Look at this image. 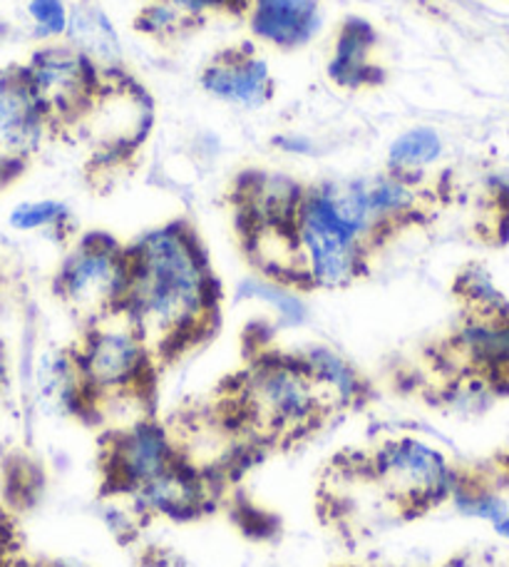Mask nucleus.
Listing matches in <instances>:
<instances>
[{"label": "nucleus", "instance_id": "aec40b11", "mask_svg": "<svg viewBox=\"0 0 509 567\" xmlns=\"http://www.w3.org/2000/svg\"><path fill=\"white\" fill-rule=\"evenodd\" d=\"M237 301L243 303H259L267 309L277 327L281 329H299L309 323L311 309L309 301L303 297V289L297 284L263 277V275H249L237 284Z\"/></svg>", "mask_w": 509, "mask_h": 567}, {"label": "nucleus", "instance_id": "5701e85b", "mask_svg": "<svg viewBox=\"0 0 509 567\" xmlns=\"http://www.w3.org/2000/svg\"><path fill=\"white\" fill-rule=\"evenodd\" d=\"M457 293L470 307L472 313H482V317H492V313H507L505 297L492 284L490 275L477 267H470L457 279Z\"/></svg>", "mask_w": 509, "mask_h": 567}, {"label": "nucleus", "instance_id": "0eeeda50", "mask_svg": "<svg viewBox=\"0 0 509 567\" xmlns=\"http://www.w3.org/2000/svg\"><path fill=\"white\" fill-rule=\"evenodd\" d=\"M155 125V105L129 73L105 75L93 105L73 130L85 137L100 167L137 155Z\"/></svg>", "mask_w": 509, "mask_h": 567}, {"label": "nucleus", "instance_id": "a211bd4d", "mask_svg": "<svg viewBox=\"0 0 509 567\" xmlns=\"http://www.w3.org/2000/svg\"><path fill=\"white\" fill-rule=\"evenodd\" d=\"M65 43L70 48H75L80 55H85L100 73H127L122 40L115 25H112L110 16L95 3V0H77L75 6H70Z\"/></svg>", "mask_w": 509, "mask_h": 567}, {"label": "nucleus", "instance_id": "4be33fe9", "mask_svg": "<svg viewBox=\"0 0 509 567\" xmlns=\"http://www.w3.org/2000/svg\"><path fill=\"white\" fill-rule=\"evenodd\" d=\"M8 227L18 235H73V209L63 199H25L8 212Z\"/></svg>", "mask_w": 509, "mask_h": 567}, {"label": "nucleus", "instance_id": "f03ea898", "mask_svg": "<svg viewBox=\"0 0 509 567\" xmlns=\"http://www.w3.org/2000/svg\"><path fill=\"white\" fill-rule=\"evenodd\" d=\"M297 353H259L233 383L231 421L249 443H283L329 416Z\"/></svg>", "mask_w": 509, "mask_h": 567}, {"label": "nucleus", "instance_id": "2f4dec72", "mask_svg": "<svg viewBox=\"0 0 509 567\" xmlns=\"http://www.w3.org/2000/svg\"><path fill=\"white\" fill-rule=\"evenodd\" d=\"M8 386V369H6V363L0 361V391H3Z\"/></svg>", "mask_w": 509, "mask_h": 567}, {"label": "nucleus", "instance_id": "4468645a", "mask_svg": "<svg viewBox=\"0 0 509 567\" xmlns=\"http://www.w3.org/2000/svg\"><path fill=\"white\" fill-rule=\"evenodd\" d=\"M303 189L305 185L287 175H271V172L243 175L233 195L241 235L267 227L291 229Z\"/></svg>", "mask_w": 509, "mask_h": 567}, {"label": "nucleus", "instance_id": "dca6fc26", "mask_svg": "<svg viewBox=\"0 0 509 567\" xmlns=\"http://www.w3.org/2000/svg\"><path fill=\"white\" fill-rule=\"evenodd\" d=\"M297 359L331 413L359 406L368 393V383L359 367L329 343H309L297 351Z\"/></svg>", "mask_w": 509, "mask_h": 567}, {"label": "nucleus", "instance_id": "393cba45", "mask_svg": "<svg viewBox=\"0 0 509 567\" xmlns=\"http://www.w3.org/2000/svg\"><path fill=\"white\" fill-rule=\"evenodd\" d=\"M195 25L197 23H191L187 16H181L177 8H172L169 3H165V0H155V3L142 8V13L137 16L139 33H145L149 38H157V40L179 38Z\"/></svg>", "mask_w": 509, "mask_h": 567}, {"label": "nucleus", "instance_id": "cd10ccee", "mask_svg": "<svg viewBox=\"0 0 509 567\" xmlns=\"http://www.w3.org/2000/svg\"><path fill=\"white\" fill-rule=\"evenodd\" d=\"M271 145L291 157H313L315 152H319L315 140L301 133H281L271 140Z\"/></svg>", "mask_w": 509, "mask_h": 567}, {"label": "nucleus", "instance_id": "f8f14e48", "mask_svg": "<svg viewBox=\"0 0 509 567\" xmlns=\"http://www.w3.org/2000/svg\"><path fill=\"white\" fill-rule=\"evenodd\" d=\"M325 78L349 93H363L383 83L385 70L378 60V33L373 23L359 16L343 20L333 38Z\"/></svg>", "mask_w": 509, "mask_h": 567}, {"label": "nucleus", "instance_id": "9b49d317", "mask_svg": "<svg viewBox=\"0 0 509 567\" xmlns=\"http://www.w3.org/2000/svg\"><path fill=\"white\" fill-rule=\"evenodd\" d=\"M50 137H55V127L23 68L0 70V150L30 162Z\"/></svg>", "mask_w": 509, "mask_h": 567}, {"label": "nucleus", "instance_id": "c85d7f7f", "mask_svg": "<svg viewBox=\"0 0 509 567\" xmlns=\"http://www.w3.org/2000/svg\"><path fill=\"white\" fill-rule=\"evenodd\" d=\"M30 162L18 157V155H10V152L0 150V192H3L6 187L13 185V182L20 179V175L28 169Z\"/></svg>", "mask_w": 509, "mask_h": 567}, {"label": "nucleus", "instance_id": "412c9836", "mask_svg": "<svg viewBox=\"0 0 509 567\" xmlns=\"http://www.w3.org/2000/svg\"><path fill=\"white\" fill-rule=\"evenodd\" d=\"M443 137L435 127H407L393 137L388 155H385V169L401 177L423 179L425 172L443 157Z\"/></svg>", "mask_w": 509, "mask_h": 567}, {"label": "nucleus", "instance_id": "a878e982", "mask_svg": "<svg viewBox=\"0 0 509 567\" xmlns=\"http://www.w3.org/2000/svg\"><path fill=\"white\" fill-rule=\"evenodd\" d=\"M450 503L463 515H470V518L487 520V523H497L509 513L505 501L497 498L492 491L477 488V485H467L465 481L457 483V488L450 495Z\"/></svg>", "mask_w": 509, "mask_h": 567}, {"label": "nucleus", "instance_id": "2eb2a0df", "mask_svg": "<svg viewBox=\"0 0 509 567\" xmlns=\"http://www.w3.org/2000/svg\"><path fill=\"white\" fill-rule=\"evenodd\" d=\"M253 40L277 50H301L323 28V0H249L247 16Z\"/></svg>", "mask_w": 509, "mask_h": 567}, {"label": "nucleus", "instance_id": "20e7f679", "mask_svg": "<svg viewBox=\"0 0 509 567\" xmlns=\"http://www.w3.org/2000/svg\"><path fill=\"white\" fill-rule=\"evenodd\" d=\"M87 401L110 393L152 389L157 357L125 311L85 323L73 347Z\"/></svg>", "mask_w": 509, "mask_h": 567}, {"label": "nucleus", "instance_id": "7c9ffc66", "mask_svg": "<svg viewBox=\"0 0 509 567\" xmlns=\"http://www.w3.org/2000/svg\"><path fill=\"white\" fill-rule=\"evenodd\" d=\"M0 567H43V565H35V563H28V560H13V563H3Z\"/></svg>", "mask_w": 509, "mask_h": 567}, {"label": "nucleus", "instance_id": "7ed1b4c3", "mask_svg": "<svg viewBox=\"0 0 509 567\" xmlns=\"http://www.w3.org/2000/svg\"><path fill=\"white\" fill-rule=\"evenodd\" d=\"M291 235L303 291L345 289L368 275L373 249L335 207L325 182L305 185Z\"/></svg>", "mask_w": 509, "mask_h": 567}, {"label": "nucleus", "instance_id": "473e14b6", "mask_svg": "<svg viewBox=\"0 0 509 567\" xmlns=\"http://www.w3.org/2000/svg\"><path fill=\"white\" fill-rule=\"evenodd\" d=\"M445 567H467L465 563H450V565H445Z\"/></svg>", "mask_w": 509, "mask_h": 567}, {"label": "nucleus", "instance_id": "f257e3e1", "mask_svg": "<svg viewBox=\"0 0 509 567\" xmlns=\"http://www.w3.org/2000/svg\"><path fill=\"white\" fill-rule=\"evenodd\" d=\"M129 284L122 311L159 359L201 341L219 317L221 289L207 249L185 219L157 225L129 241Z\"/></svg>", "mask_w": 509, "mask_h": 567}, {"label": "nucleus", "instance_id": "6e6552de", "mask_svg": "<svg viewBox=\"0 0 509 567\" xmlns=\"http://www.w3.org/2000/svg\"><path fill=\"white\" fill-rule=\"evenodd\" d=\"M30 87L48 110L55 135H70L93 105L105 73L65 40L43 43L23 65Z\"/></svg>", "mask_w": 509, "mask_h": 567}, {"label": "nucleus", "instance_id": "c756f323", "mask_svg": "<svg viewBox=\"0 0 509 567\" xmlns=\"http://www.w3.org/2000/svg\"><path fill=\"white\" fill-rule=\"evenodd\" d=\"M495 525V530L502 535V538H509V513L505 515V518H500L497 523H492Z\"/></svg>", "mask_w": 509, "mask_h": 567}, {"label": "nucleus", "instance_id": "9d476101", "mask_svg": "<svg viewBox=\"0 0 509 567\" xmlns=\"http://www.w3.org/2000/svg\"><path fill=\"white\" fill-rule=\"evenodd\" d=\"M199 87L217 103L247 113L267 107L277 97V78L269 60L251 43L229 45L214 53L201 68Z\"/></svg>", "mask_w": 509, "mask_h": 567}, {"label": "nucleus", "instance_id": "6ab92c4d", "mask_svg": "<svg viewBox=\"0 0 509 567\" xmlns=\"http://www.w3.org/2000/svg\"><path fill=\"white\" fill-rule=\"evenodd\" d=\"M453 351L477 371H509V311L492 317L470 313L455 333Z\"/></svg>", "mask_w": 509, "mask_h": 567}, {"label": "nucleus", "instance_id": "423d86ee", "mask_svg": "<svg viewBox=\"0 0 509 567\" xmlns=\"http://www.w3.org/2000/svg\"><path fill=\"white\" fill-rule=\"evenodd\" d=\"M375 488L401 511H427L450 501L463 478L447 455L420 435H393L371 453Z\"/></svg>", "mask_w": 509, "mask_h": 567}, {"label": "nucleus", "instance_id": "f3484780", "mask_svg": "<svg viewBox=\"0 0 509 567\" xmlns=\"http://www.w3.org/2000/svg\"><path fill=\"white\" fill-rule=\"evenodd\" d=\"M38 406L50 416H85L87 391L80 379L73 349H45L33 367Z\"/></svg>", "mask_w": 509, "mask_h": 567}, {"label": "nucleus", "instance_id": "1a4fd4ad", "mask_svg": "<svg viewBox=\"0 0 509 567\" xmlns=\"http://www.w3.org/2000/svg\"><path fill=\"white\" fill-rule=\"evenodd\" d=\"M181 463L175 429L155 416L107 435L105 475L112 493L139 488Z\"/></svg>", "mask_w": 509, "mask_h": 567}, {"label": "nucleus", "instance_id": "ddd939ff", "mask_svg": "<svg viewBox=\"0 0 509 567\" xmlns=\"http://www.w3.org/2000/svg\"><path fill=\"white\" fill-rule=\"evenodd\" d=\"M211 485L214 481L207 475L189 468L187 463H177L139 488L120 495H125L139 518H191L207 508Z\"/></svg>", "mask_w": 509, "mask_h": 567}, {"label": "nucleus", "instance_id": "39448f33", "mask_svg": "<svg viewBox=\"0 0 509 567\" xmlns=\"http://www.w3.org/2000/svg\"><path fill=\"white\" fill-rule=\"evenodd\" d=\"M127 284V245L107 231H87L75 237L55 271V293L83 323L125 307Z\"/></svg>", "mask_w": 509, "mask_h": 567}, {"label": "nucleus", "instance_id": "bb28decb", "mask_svg": "<svg viewBox=\"0 0 509 567\" xmlns=\"http://www.w3.org/2000/svg\"><path fill=\"white\" fill-rule=\"evenodd\" d=\"M172 8H177L181 16H187L191 23H201L211 16H247L249 0H165Z\"/></svg>", "mask_w": 509, "mask_h": 567}, {"label": "nucleus", "instance_id": "b1692460", "mask_svg": "<svg viewBox=\"0 0 509 567\" xmlns=\"http://www.w3.org/2000/svg\"><path fill=\"white\" fill-rule=\"evenodd\" d=\"M28 20L33 35L40 43H58L65 40L70 23L67 0H28Z\"/></svg>", "mask_w": 509, "mask_h": 567}]
</instances>
